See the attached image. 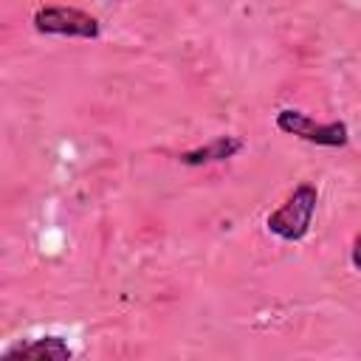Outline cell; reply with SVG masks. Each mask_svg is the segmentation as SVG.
<instances>
[{"mask_svg":"<svg viewBox=\"0 0 361 361\" xmlns=\"http://www.w3.org/2000/svg\"><path fill=\"white\" fill-rule=\"evenodd\" d=\"M316 203H319V189L313 183H299L285 197V203L268 214V220H265L268 231L276 234L279 240H288V243L305 240L310 226H313Z\"/></svg>","mask_w":361,"mask_h":361,"instance_id":"6da1fadb","label":"cell"},{"mask_svg":"<svg viewBox=\"0 0 361 361\" xmlns=\"http://www.w3.org/2000/svg\"><path fill=\"white\" fill-rule=\"evenodd\" d=\"M31 23L39 34H54V37L96 39L102 34L99 20L82 8H73V6H42L34 11Z\"/></svg>","mask_w":361,"mask_h":361,"instance_id":"7a4b0ae2","label":"cell"},{"mask_svg":"<svg viewBox=\"0 0 361 361\" xmlns=\"http://www.w3.org/2000/svg\"><path fill=\"white\" fill-rule=\"evenodd\" d=\"M276 127L288 135H296L316 147H344L350 141V130L344 121H316L296 107H285L276 113Z\"/></svg>","mask_w":361,"mask_h":361,"instance_id":"3957f363","label":"cell"},{"mask_svg":"<svg viewBox=\"0 0 361 361\" xmlns=\"http://www.w3.org/2000/svg\"><path fill=\"white\" fill-rule=\"evenodd\" d=\"M73 355V350L68 347V341L62 336H42L25 344H14L3 353V361L11 358H45V361H68Z\"/></svg>","mask_w":361,"mask_h":361,"instance_id":"277c9868","label":"cell"},{"mask_svg":"<svg viewBox=\"0 0 361 361\" xmlns=\"http://www.w3.org/2000/svg\"><path fill=\"white\" fill-rule=\"evenodd\" d=\"M243 149V138L237 135H217L209 144H200L195 149L180 152V164L186 166H203V164H217V161H228Z\"/></svg>","mask_w":361,"mask_h":361,"instance_id":"5b68a950","label":"cell"},{"mask_svg":"<svg viewBox=\"0 0 361 361\" xmlns=\"http://www.w3.org/2000/svg\"><path fill=\"white\" fill-rule=\"evenodd\" d=\"M350 262H353V268H355V271H361V234H358V237H355V243H353Z\"/></svg>","mask_w":361,"mask_h":361,"instance_id":"8992f818","label":"cell"}]
</instances>
